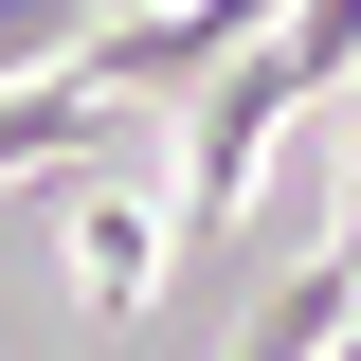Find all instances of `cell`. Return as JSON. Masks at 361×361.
<instances>
[{"instance_id":"cell-1","label":"cell","mask_w":361,"mask_h":361,"mask_svg":"<svg viewBox=\"0 0 361 361\" xmlns=\"http://www.w3.org/2000/svg\"><path fill=\"white\" fill-rule=\"evenodd\" d=\"M73 271H90V307H145L163 289V217H145L127 163H73Z\"/></svg>"},{"instance_id":"cell-2","label":"cell","mask_w":361,"mask_h":361,"mask_svg":"<svg viewBox=\"0 0 361 361\" xmlns=\"http://www.w3.org/2000/svg\"><path fill=\"white\" fill-rule=\"evenodd\" d=\"M271 73L289 90H361V0H289L271 18Z\"/></svg>"}]
</instances>
